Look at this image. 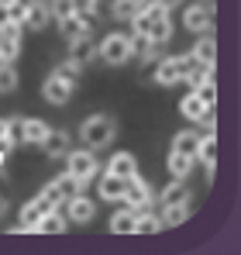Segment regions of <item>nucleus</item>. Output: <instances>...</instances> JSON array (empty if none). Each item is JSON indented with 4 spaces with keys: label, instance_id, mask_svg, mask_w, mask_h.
I'll list each match as a JSON object with an SVG mask.
<instances>
[{
    "label": "nucleus",
    "instance_id": "nucleus-1",
    "mask_svg": "<svg viewBox=\"0 0 241 255\" xmlns=\"http://www.w3.org/2000/svg\"><path fill=\"white\" fill-rule=\"evenodd\" d=\"M118 118L114 114H107V111H97V114H90L86 121L80 125V141L86 148H93V152H100V148H107V145H114V138H118Z\"/></svg>",
    "mask_w": 241,
    "mask_h": 255
},
{
    "label": "nucleus",
    "instance_id": "nucleus-2",
    "mask_svg": "<svg viewBox=\"0 0 241 255\" xmlns=\"http://www.w3.org/2000/svg\"><path fill=\"white\" fill-rule=\"evenodd\" d=\"M97 59H104L107 66H124L134 59V38L131 31H111L97 42Z\"/></svg>",
    "mask_w": 241,
    "mask_h": 255
},
{
    "label": "nucleus",
    "instance_id": "nucleus-3",
    "mask_svg": "<svg viewBox=\"0 0 241 255\" xmlns=\"http://www.w3.org/2000/svg\"><path fill=\"white\" fill-rule=\"evenodd\" d=\"M62 162H66V172L76 176L80 183H86V186H90V183L97 179V172H100V159H97V152L86 148V145H83V148H69Z\"/></svg>",
    "mask_w": 241,
    "mask_h": 255
},
{
    "label": "nucleus",
    "instance_id": "nucleus-4",
    "mask_svg": "<svg viewBox=\"0 0 241 255\" xmlns=\"http://www.w3.org/2000/svg\"><path fill=\"white\" fill-rule=\"evenodd\" d=\"M120 204L131 207V211H145V207H155V190L148 179H141V172L127 176L124 179V193H120Z\"/></svg>",
    "mask_w": 241,
    "mask_h": 255
},
{
    "label": "nucleus",
    "instance_id": "nucleus-5",
    "mask_svg": "<svg viewBox=\"0 0 241 255\" xmlns=\"http://www.w3.org/2000/svg\"><path fill=\"white\" fill-rule=\"evenodd\" d=\"M190 52L186 55H162L159 62L152 66V80L159 86H176V83H183V69L190 66Z\"/></svg>",
    "mask_w": 241,
    "mask_h": 255
},
{
    "label": "nucleus",
    "instance_id": "nucleus-6",
    "mask_svg": "<svg viewBox=\"0 0 241 255\" xmlns=\"http://www.w3.org/2000/svg\"><path fill=\"white\" fill-rule=\"evenodd\" d=\"M183 28L193 31V35H203V31H214V0L203 3V0H193L183 7Z\"/></svg>",
    "mask_w": 241,
    "mask_h": 255
},
{
    "label": "nucleus",
    "instance_id": "nucleus-7",
    "mask_svg": "<svg viewBox=\"0 0 241 255\" xmlns=\"http://www.w3.org/2000/svg\"><path fill=\"white\" fill-rule=\"evenodd\" d=\"M41 152L48 155V159H55V162H62L66 159V152L73 148V134L66 131V128H48V134L41 138V145H38Z\"/></svg>",
    "mask_w": 241,
    "mask_h": 255
},
{
    "label": "nucleus",
    "instance_id": "nucleus-8",
    "mask_svg": "<svg viewBox=\"0 0 241 255\" xmlns=\"http://www.w3.org/2000/svg\"><path fill=\"white\" fill-rule=\"evenodd\" d=\"M66 59L76 62L80 69L93 66V62H97V42H93V31H90V35H80V38H73V42L66 45Z\"/></svg>",
    "mask_w": 241,
    "mask_h": 255
},
{
    "label": "nucleus",
    "instance_id": "nucleus-9",
    "mask_svg": "<svg viewBox=\"0 0 241 255\" xmlns=\"http://www.w3.org/2000/svg\"><path fill=\"white\" fill-rule=\"evenodd\" d=\"M62 207H66L62 214H66V221H69V224H90V221L97 217V204H93L86 193H73Z\"/></svg>",
    "mask_w": 241,
    "mask_h": 255
},
{
    "label": "nucleus",
    "instance_id": "nucleus-10",
    "mask_svg": "<svg viewBox=\"0 0 241 255\" xmlns=\"http://www.w3.org/2000/svg\"><path fill=\"white\" fill-rule=\"evenodd\" d=\"M52 211V204L45 200V197H31L24 207H21V214H17V228L10 231V235H24V231H35V224L41 221V214Z\"/></svg>",
    "mask_w": 241,
    "mask_h": 255
},
{
    "label": "nucleus",
    "instance_id": "nucleus-11",
    "mask_svg": "<svg viewBox=\"0 0 241 255\" xmlns=\"http://www.w3.org/2000/svg\"><path fill=\"white\" fill-rule=\"evenodd\" d=\"M48 24H52V7H48V0H28V3H24V14H21V28L45 31Z\"/></svg>",
    "mask_w": 241,
    "mask_h": 255
},
{
    "label": "nucleus",
    "instance_id": "nucleus-12",
    "mask_svg": "<svg viewBox=\"0 0 241 255\" xmlns=\"http://www.w3.org/2000/svg\"><path fill=\"white\" fill-rule=\"evenodd\" d=\"M73 90H76L73 83L59 80L55 73H48L45 83H41V97H45V104H52V107H66V104L73 100Z\"/></svg>",
    "mask_w": 241,
    "mask_h": 255
},
{
    "label": "nucleus",
    "instance_id": "nucleus-13",
    "mask_svg": "<svg viewBox=\"0 0 241 255\" xmlns=\"http://www.w3.org/2000/svg\"><path fill=\"white\" fill-rule=\"evenodd\" d=\"M120 193H124V179L114 176V172L100 169L97 172V197L104 204H120Z\"/></svg>",
    "mask_w": 241,
    "mask_h": 255
},
{
    "label": "nucleus",
    "instance_id": "nucleus-14",
    "mask_svg": "<svg viewBox=\"0 0 241 255\" xmlns=\"http://www.w3.org/2000/svg\"><path fill=\"white\" fill-rule=\"evenodd\" d=\"M21 24L17 21H7L3 28H0V48H3V62H17V55H21Z\"/></svg>",
    "mask_w": 241,
    "mask_h": 255
},
{
    "label": "nucleus",
    "instance_id": "nucleus-15",
    "mask_svg": "<svg viewBox=\"0 0 241 255\" xmlns=\"http://www.w3.org/2000/svg\"><path fill=\"white\" fill-rule=\"evenodd\" d=\"M21 125H24L21 114H14V118H0V148H3V152H14L17 145H24V138H21Z\"/></svg>",
    "mask_w": 241,
    "mask_h": 255
},
{
    "label": "nucleus",
    "instance_id": "nucleus-16",
    "mask_svg": "<svg viewBox=\"0 0 241 255\" xmlns=\"http://www.w3.org/2000/svg\"><path fill=\"white\" fill-rule=\"evenodd\" d=\"M190 214H193V200H183V204H159L162 228H179V224H186Z\"/></svg>",
    "mask_w": 241,
    "mask_h": 255
},
{
    "label": "nucleus",
    "instance_id": "nucleus-17",
    "mask_svg": "<svg viewBox=\"0 0 241 255\" xmlns=\"http://www.w3.org/2000/svg\"><path fill=\"white\" fill-rule=\"evenodd\" d=\"M55 24H59V35H62L66 42H73V38H80V35H90V31H93V24L83 21L80 14H59Z\"/></svg>",
    "mask_w": 241,
    "mask_h": 255
},
{
    "label": "nucleus",
    "instance_id": "nucleus-18",
    "mask_svg": "<svg viewBox=\"0 0 241 255\" xmlns=\"http://www.w3.org/2000/svg\"><path fill=\"white\" fill-rule=\"evenodd\" d=\"M197 162H203L207 179H214V172H217V134H200V145H197Z\"/></svg>",
    "mask_w": 241,
    "mask_h": 255
},
{
    "label": "nucleus",
    "instance_id": "nucleus-19",
    "mask_svg": "<svg viewBox=\"0 0 241 255\" xmlns=\"http://www.w3.org/2000/svg\"><path fill=\"white\" fill-rule=\"evenodd\" d=\"M210 111H214V107H207V104H203L200 97H197V90H190V93L179 100V114H183L190 125H200V121L207 118V114H210Z\"/></svg>",
    "mask_w": 241,
    "mask_h": 255
},
{
    "label": "nucleus",
    "instance_id": "nucleus-20",
    "mask_svg": "<svg viewBox=\"0 0 241 255\" xmlns=\"http://www.w3.org/2000/svg\"><path fill=\"white\" fill-rule=\"evenodd\" d=\"M190 55H193L197 62H203V66H214V62H217V38H214V31L197 35V42H193V48H190Z\"/></svg>",
    "mask_w": 241,
    "mask_h": 255
},
{
    "label": "nucleus",
    "instance_id": "nucleus-21",
    "mask_svg": "<svg viewBox=\"0 0 241 255\" xmlns=\"http://www.w3.org/2000/svg\"><path fill=\"white\" fill-rule=\"evenodd\" d=\"M193 166H197V159H193V155H186V152H172V148H169L165 169H169V176H172V179H190Z\"/></svg>",
    "mask_w": 241,
    "mask_h": 255
},
{
    "label": "nucleus",
    "instance_id": "nucleus-22",
    "mask_svg": "<svg viewBox=\"0 0 241 255\" xmlns=\"http://www.w3.org/2000/svg\"><path fill=\"white\" fill-rule=\"evenodd\" d=\"M66 214H62V207H52V211L41 214V221L35 224V235H62L66 231Z\"/></svg>",
    "mask_w": 241,
    "mask_h": 255
},
{
    "label": "nucleus",
    "instance_id": "nucleus-23",
    "mask_svg": "<svg viewBox=\"0 0 241 255\" xmlns=\"http://www.w3.org/2000/svg\"><path fill=\"white\" fill-rule=\"evenodd\" d=\"M183 200H193V190L186 186V179H169V186L155 193V204H183Z\"/></svg>",
    "mask_w": 241,
    "mask_h": 255
},
{
    "label": "nucleus",
    "instance_id": "nucleus-24",
    "mask_svg": "<svg viewBox=\"0 0 241 255\" xmlns=\"http://www.w3.org/2000/svg\"><path fill=\"white\" fill-rule=\"evenodd\" d=\"M134 55L141 59V66H155L162 55H165V45L152 42V38H134Z\"/></svg>",
    "mask_w": 241,
    "mask_h": 255
},
{
    "label": "nucleus",
    "instance_id": "nucleus-25",
    "mask_svg": "<svg viewBox=\"0 0 241 255\" xmlns=\"http://www.w3.org/2000/svg\"><path fill=\"white\" fill-rule=\"evenodd\" d=\"M107 172H114V176H120V179L134 176V172H138V159H134V152H114L111 162H107Z\"/></svg>",
    "mask_w": 241,
    "mask_h": 255
},
{
    "label": "nucleus",
    "instance_id": "nucleus-26",
    "mask_svg": "<svg viewBox=\"0 0 241 255\" xmlns=\"http://www.w3.org/2000/svg\"><path fill=\"white\" fill-rule=\"evenodd\" d=\"M162 221L155 207H145V211H134V235H159Z\"/></svg>",
    "mask_w": 241,
    "mask_h": 255
},
{
    "label": "nucleus",
    "instance_id": "nucleus-27",
    "mask_svg": "<svg viewBox=\"0 0 241 255\" xmlns=\"http://www.w3.org/2000/svg\"><path fill=\"white\" fill-rule=\"evenodd\" d=\"M48 121H41V118H24V125H21V138H24V145H41V138L48 134Z\"/></svg>",
    "mask_w": 241,
    "mask_h": 255
},
{
    "label": "nucleus",
    "instance_id": "nucleus-28",
    "mask_svg": "<svg viewBox=\"0 0 241 255\" xmlns=\"http://www.w3.org/2000/svg\"><path fill=\"white\" fill-rule=\"evenodd\" d=\"M148 38H152V42H162V45H165L169 38H172V14H169V10H159V14L152 17Z\"/></svg>",
    "mask_w": 241,
    "mask_h": 255
},
{
    "label": "nucleus",
    "instance_id": "nucleus-29",
    "mask_svg": "<svg viewBox=\"0 0 241 255\" xmlns=\"http://www.w3.org/2000/svg\"><path fill=\"white\" fill-rule=\"evenodd\" d=\"M197 145H200V131H193V128L172 134V152H186V155L197 159Z\"/></svg>",
    "mask_w": 241,
    "mask_h": 255
},
{
    "label": "nucleus",
    "instance_id": "nucleus-30",
    "mask_svg": "<svg viewBox=\"0 0 241 255\" xmlns=\"http://www.w3.org/2000/svg\"><path fill=\"white\" fill-rule=\"evenodd\" d=\"M203 80H214V66H203L197 59H190V66L183 69V83L193 90V86H200Z\"/></svg>",
    "mask_w": 241,
    "mask_h": 255
},
{
    "label": "nucleus",
    "instance_id": "nucleus-31",
    "mask_svg": "<svg viewBox=\"0 0 241 255\" xmlns=\"http://www.w3.org/2000/svg\"><path fill=\"white\" fill-rule=\"evenodd\" d=\"M111 235H134V211L131 207H118L111 214Z\"/></svg>",
    "mask_w": 241,
    "mask_h": 255
},
{
    "label": "nucleus",
    "instance_id": "nucleus-32",
    "mask_svg": "<svg viewBox=\"0 0 241 255\" xmlns=\"http://www.w3.org/2000/svg\"><path fill=\"white\" fill-rule=\"evenodd\" d=\"M145 0H111V17L114 21H131L138 10H141Z\"/></svg>",
    "mask_w": 241,
    "mask_h": 255
},
{
    "label": "nucleus",
    "instance_id": "nucleus-33",
    "mask_svg": "<svg viewBox=\"0 0 241 255\" xmlns=\"http://www.w3.org/2000/svg\"><path fill=\"white\" fill-rule=\"evenodd\" d=\"M21 86V76L14 69V62H0V97H10Z\"/></svg>",
    "mask_w": 241,
    "mask_h": 255
},
{
    "label": "nucleus",
    "instance_id": "nucleus-34",
    "mask_svg": "<svg viewBox=\"0 0 241 255\" xmlns=\"http://www.w3.org/2000/svg\"><path fill=\"white\" fill-rule=\"evenodd\" d=\"M52 73H55L59 80H66V83H73V86L80 83V76H83V69L76 66V62H69V59H66V62H59V66H55Z\"/></svg>",
    "mask_w": 241,
    "mask_h": 255
},
{
    "label": "nucleus",
    "instance_id": "nucleus-35",
    "mask_svg": "<svg viewBox=\"0 0 241 255\" xmlns=\"http://www.w3.org/2000/svg\"><path fill=\"white\" fill-rule=\"evenodd\" d=\"M193 90H197V97H200L207 107H214V104H217V83H214V80H203V83L193 86Z\"/></svg>",
    "mask_w": 241,
    "mask_h": 255
},
{
    "label": "nucleus",
    "instance_id": "nucleus-36",
    "mask_svg": "<svg viewBox=\"0 0 241 255\" xmlns=\"http://www.w3.org/2000/svg\"><path fill=\"white\" fill-rule=\"evenodd\" d=\"M10 21V0H0V28Z\"/></svg>",
    "mask_w": 241,
    "mask_h": 255
},
{
    "label": "nucleus",
    "instance_id": "nucleus-37",
    "mask_svg": "<svg viewBox=\"0 0 241 255\" xmlns=\"http://www.w3.org/2000/svg\"><path fill=\"white\" fill-rule=\"evenodd\" d=\"M162 7H165V10H176V7H179V3H183V0H159Z\"/></svg>",
    "mask_w": 241,
    "mask_h": 255
},
{
    "label": "nucleus",
    "instance_id": "nucleus-38",
    "mask_svg": "<svg viewBox=\"0 0 241 255\" xmlns=\"http://www.w3.org/2000/svg\"><path fill=\"white\" fill-rule=\"evenodd\" d=\"M7 207H10V204H7V197H3V193H0V217H3V214H7Z\"/></svg>",
    "mask_w": 241,
    "mask_h": 255
},
{
    "label": "nucleus",
    "instance_id": "nucleus-39",
    "mask_svg": "<svg viewBox=\"0 0 241 255\" xmlns=\"http://www.w3.org/2000/svg\"><path fill=\"white\" fill-rule=\"evenodd\" d=\"M3 159H7V152H3V148H0V169H3Z\"/></svg>",
    "mask_w": 241,
    "mask_h": 255
},
{
    "label": "nucleus",
    "instance_id": "nucleus-40",
    "mask_svg": "<svg viewBox=\"0 0 241 255\" xmlns=\"http://www.w3.org/2000/svg\"><path fill=\"white\" fill-rule=\"evenodd\" d=\"M0 62H3V48H0Z\"/></svg>",
    "mask_w": 241,
    "mask_h": 255
},
{
    "label": "nucleus",
    "instance_id": "nucleus-41",
    "mask_svg": "<svg viewBox=\"0 0 241 255\" xmlns=\"http://www.w3.org/2000/svg\"><path fill=\"white\" fill-rule=\"evenodd\" d=\"M203 3H210V0H203Z\"/></svg>",
    "mask_w": 241,
    "mask_h": 255
}]
</instances>
